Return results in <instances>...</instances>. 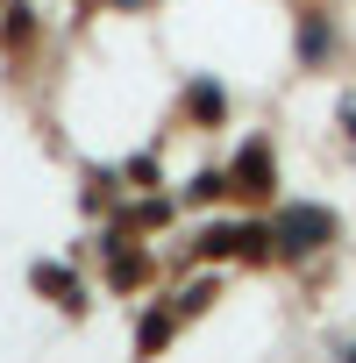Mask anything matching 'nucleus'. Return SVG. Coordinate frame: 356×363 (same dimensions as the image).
I'll list each match as a JSON object with an SVG mask.
<instances>
[{"label":"nucleus","mask_w":356,"mask_h":363,"mask_svg":"<svg viewBox=\"0 0 356 363\" xmlns=\"http://www.w3.org/2000/svg\"><path fill=\"white\" fill-rule=\"evenodd\" d=\"M335 235V221L321 214V207H292L285 221H278V250L285 257H299V250H313V242H328Z\"/></svg>","instance_id":"1"},{"label":"nucleus","mask_w":356,"mask_h":363,"mask_svg":"<svg viewBox=\"0 0 356 363\" xmlns=\"http://www.w3.org/2000/svg\"><path fill=\"white\" fill-rule=\"evenodd\" d=\"M299 50H306V57H328V29H321V22H306V43H299Z\"/></svg>","instance_id":"2"},{"label":"nucleus","mask_w":356,"mask_h":363,"mask_svg":"<svg viewBox=\"0 0 356 363\" xmlns=\"http://www.w3.org/2000/svg\"><path fill=\"white\" fill-rule=\"evenodd\" d=\"M349 135H356V114H349Z\"/></svg>","instance_id":"3"},{"label":"nucleus","mask_w":356,"mask_h":363,"mask_svg":"<svg viewBox=\"0 0 356 363\" xmlns=\"http://www.w3.org/2000/svg\"><path fill=\"white\" fill-rule=\"evenodd\" d=\"M128 8H135V0H128Z\"/></svg>","instance_id":"4"}]
</instances>
